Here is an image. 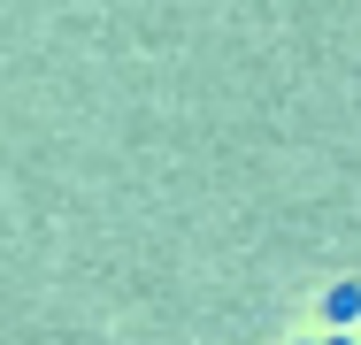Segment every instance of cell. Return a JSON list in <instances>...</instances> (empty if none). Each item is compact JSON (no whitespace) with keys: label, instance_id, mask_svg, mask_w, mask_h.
<instances>
[{"label":"cell","instance_id":"cell-2","mask_svg":"<svg viewBox=\"0 0 361 345\" xmlns=\"http://www.w3.org/2000/svg\"><path fill=\"white\" fill-rule=\"evenodd\" d=\"M331 345H354V338H331Z\"/></svg>","mask_w":361,"mask_h":345},{"label":"cell","instance_id":"cell-1","mask_svg":"<svg viewBox=\"0 0 361 345\" xmlns=\"http://www.w3.org/2000/svg\"><path fill=\"white\" fill-rule=\"evenodd\" d=\"M323 307H331V322H354V315H361V284H338Z\"/></svg>","mask_w":361,"mask_h":345}]
</instances>
